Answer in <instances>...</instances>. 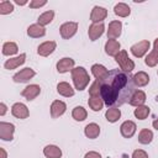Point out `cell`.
Here are the masks:
<instances>
[{"label": "cell", "instance_id": "7402d4cb", "mask_svg": "<svg viewBox=\"0 0 158 158\" xmlns=\"http://www.w3.org/2000/svg\"><path fill=\"white\" fill-rule=\"evenodd\" d=\"M57 93L64 98H72L74 95V89L69 83L60 81L57 84Z\"/></svg>", "mask_w": 158, "mask_h": 158}, {"label": "cell", "instance_id": "ba28073f", "mask_svg": "<svg viewBox=\"0 0 158 158\" xmlns=\"http://www.w3.org/2000/svg\"><path fill=\"white\" fill-rule=\"evenodd\" d=\"M35 75H36V72H35L32 68L27 67V68L21 69L20 72L15 73V74L12 75V80H14L15 83H26V81H28L30 79H32Z\"/></svg>", "mask_w": 158, "mask_h": 158}, {"label": "cell", "instance_id": "74e56055", "mask_svg": "<svg viewBox=\"0 0 158 158\" xmlns=\"http://www.w3.org/2000/svg\"><path fill=\"white\" fill-rule=\"evenodd\" d=\"M131 158H149V157H148L146 151H143V149H135L132 156H131Z\"/></svg>", "mask_w": 158, "mask_h": 158}, {"label": "cell", "instance_id": "60d3db41", "mask_svg": "<svg viewBox=\"0 0 158 158\" xmlns=\"http://www.w3.org/2000/svg\"><path fill=\"white\" fill-rule=\"evenodd\" d=\"M0 158H7V152L2 147H0Z\"/></svg>", "mask_w": 158, "mask_h": 158}, {"label": "cell", "instance_id": "5bb4252c", "mask_svg": "<svg viewBox=\"0 0 158 158\" xmlns=\"http://www.w3.org/2000/svg\"><path fill=\"white\" fill-rule=\"evenodd\" d=\"M74 65H75V60H74L73 58H70V57H64V58H62V59H59V60L57 62L56 68H57V72H58V73L63 74V73H67V72H69V70L72 72L73 68H74Z\"/></svg>", "mask_w": 158, "mask_h": 158}, {"label": "cell", "instance_id": "7bdbcfd3", "mask_svg": "<svg viewBox=\"0 0 158 158\" xmlns=\"http://www.w3.org/2000/svg\"><path fill=\"white\" fill-rule=\"evenodd\" d=\"M152 51H154V52L158 54V38L154 40V42H153V49H152Z\"/></svg>", "mask_w": 158, "mask_h": 158}, {"label": "cell", "instance_id": "ee69618b", "mask_svg": "<svg viewBox=\"0 0 158 158\" xmlns=\"http://www.w3.org/2000/svg\"><path fill=\"white\" fill-rule=\"evenodd\" d=\"M152 126H153V128H156L157 131H158V116L154 118V121L152 122Z\"/></svg>", "mask_w": 158, "mask_h": 158}, {"label": "cell", "instance_id": "6da1fadb", "mask_svg": "<svg viewBox=\"0 0 158 158\" xmlns=\"http://www.w3.org/2000/svg\"><path fill=\"white\" fill-rule=\"evenodd\" d=\"M132 78L133 75L121 69L110 70L107 79L101 81L100 90V96L107 107H117L130 101L136 90Z\"/></svg>", "mask_w": 158, "mask_h": 158}, {"label": "cell", "instance_id": "9c48e42d", "mask_svg": "<svg viewBox=\"0 0 158 158\" xmlns=\"http://www.w3.org/2000/svg\"><path fill=\"white\" fill-rule=\"evenodd\" d=\"M11 114L16 118L25 120V118H27L30 116V110H28V107L23 102H15L11 106Z\"/></svg>", "mask_w": 158, "mask_h": 158}, {"label": "cell", "instance_id": "1f68e13d", "mask_svg": "<svg viewBox=\"0 0 158 158\" xmlns=\"http://www.w3.org/2000/svg\"><path fill=\"white\" fill-rule=\"evenodd\" d=\"M151 114V110L147 105H141V106H137L133 111V115L138 120H146L148 117V115Z\"/></svg>", "mask_w": 158, "mask_h": 158}, {"label": "cell", "instance_id": "ffe728a7", "mask_svg": "<svg viewBox=\"0 0 158 158\" xmlns=\"http://www.w3.org/2000/svg\"><path fill=\"white\" fill-rule=\"evenodd\" d=\"M147 100V96H146V93L143 90H135V93L131 95L130 98V101L128 104L132 105V106H141V105H144Z\"/></svg>", "mask_w": 158, "mask_h": 158}, {"label": "cell", "instance_id": "7c38bea8", "mask_svg": "<svg viewBox=\"0 0 158 158\" xmlns=\"http://www.w3.org/2000/svg\"><path fill=\"white\" fill-rule=\"evenodd\" d=\"M136 131H137V125L133 121H131V120L123 121L121 123V126H120V132H121L122 137H125V138L133 137L135 133H136Z\"/></svg>", "mask_w": 158, "mask_h": 158}, {"label": "cell", "instance_id": "d590c367", "mask_svg": "<svg viewBox=\"0 0 158 158\" xmlns=\"http://www.w3.org/2000/svg\"><path fill=\"white\" fill-rule=\"evenodd\" d=\"M100 90H101V81L95 80L89 88V95L90 96H100Z\"/></svg>", "mask_w": 158, "mask_h": 158}, {"label": "cell", "instance_id": "52a82bcc", "mask_svg": "<svg viewBox=\"0 0 158 158\" xmlns=\"http://www.w3.org/2000/svg\"><path fill=\"white\" fill-rule=\"evenodd\" d=\"M106 33H107V40H116L121 36L122 33V22L120 20H114L109 23L107 26V30H106Z\"/></svg>", "mask_w": 158, "mask_h": 158}, {"label": "cell", "instance_id": "ab89813d", "mask_svg": "<svg viewBox=\"0 0 158 158\" xmlns=\"http://www.w3.org/2000/svg\"><path fill=\"white\" fill-rule=\"evenodd\" d=\"M7 111V106L5 105V102H0V116H4Z\"/></svg>", "mask_w": 158, "mask_h": 158}, {"label": "cell", "instance_id": "f6af8a7d", "mask_svg": "<svg viewBox=\"0 0 158 158\" xmlns=\"http://www.w3.org/2000/svg\"><path fill=\"white\" fill-rule=\"evenodd\" d=\"M157 74H158V70H157Z\"/></svg>", "mask_w": 158, "mask_h": 158}, {"label": "cell", "instance_id": "83f0119b", "mask_svg": "<svg viewBox=\"0 0 158 158\" xmlns=\"http://www.w3.org/2000/svg\"><path fill=\"white\" fill-rule=\"evenodd\" d=\"M88 105H89V107H90L93 111L98 112V111L102 110V107H104L105 104H104L101 96H90L89 100H88Z\"/></svg>", "mask_w": 158, "mask_h": 158}, {"label": "cell", "instance_id": "f35d334b", "mask_svg": "<svg viewBox=\"0 0 158 158\" xmlns=\"http://www.w3.org/2000/svg\"><path fill=\"white\" fill-rule=\"evenodd\" d=\"M84 158H102V157H101V154H100L99 152H96V151H89V152L85 153Z\"/></svg>", "mask_w": 158, "mask_h": 158}, {"label": "cell", "instance_id": "277c9868", "mask_svg": "<svg viewBox=\"0 0 158 158\" xmlns=\"http://www.w3.org/2000/svg\"><path fill=\"white\" fill-rule=\"evenodd\" d=\"M149 47H151V42L148 40H142V41L132 44L131 48H130V52L133 54V57L142 58V57H144L148 53Z\"/></svg>", "mask_w": 158, "mask_h": 158}, {"label": "cell", "instance_id": "b9f144b4", "mask_svg": "<svg viewBox=\"0 0 158 158\" xmlns=\"http://www.w3.org/2000/svg\"><path fill=\"white\" fill-rule=\"evenodd\" d=\"M14 2H15V4H17V5H20V6H23V5L28 4V1H27V0H14Z\"/></svg>", "mask_w": 158, "mask_h": 158}, {"label": "cell", "instance_id": "3957f363", "mask_svg": "<svg viewBox=\"0 0 158 158\" xmlns=\"http://www.w3.org/2000/svg\"><path fill=\"white\" fill-rule=\"evenodd\" d=\"M115 60L118 64L120 69L126 73H131L135 69V62L128 57V53L125 49H121L118 52V54L115 57Z\"/></svg>", "mask_w": 158, "mask_h": 158}, {"label": "cell", "instance_id": "9a60e30c", "mask_svg": "<svg viewBox=\"0 0 158 158\" xmlns=\"http://www.w3.org/2000/svg\"><path fill=\"white\" fill-rule=\"evenodd\" d=\"M107 17V10L102 6H94L91 12H90V21L93 23H98V22H102Z\"/></svg>", "mask_w": 158, "mask_h": 158}, {"label": "cell", "instance_id": "cb8c5ba5", "mask_svg": "<svg viewBox=\"0 0 158 158\" xmlns=\"http://www.w3.org/2000/svg\"><path fill=\"white\" fill-rule=\"evenodd\" d=\"M43 156L46 158H62V149L56 144H48L43 148Z\"/></svg>", "mask_w": 158, "mask_h": 158}, {"label": "cell", "instance_id": "4316f807", "mask_svg": "<svg viewBox=\"0 0 158 158\" xmlns=\"http://www.w3.org/2000/svg\"><path fill=\"white\" fill-rule=\"evenodd\" d=\"M53 19H54V11H53V10H47V11L42 12V14L38 16L37 23L44 27V26L49 25V23L53 21Z\"/></svg>", "mask_w": 158, "mask_h": 158}, {"label": "cell", "instance_id": "5b68a950", "mask_svg": "<svg viewBox=\"0 0 158 158\" xmlns=\"http://www.w3.org/2000/svg\"><path fill=\"white\" fill-rule=\"evenodd\" d=\"M78 22L75 21H68V22H64L63 25H60L59 27V33H60V37L63 40H69L72 38L77 31H78Z\"/></svg>", "mask_w": 158, "mask_h": 158}, {"label": "cell", "instance_id": "30bf717a", "mask_svg": "<svg viewBox=\"0 0 158 158\" xmlns=\"http://www.w3.org/2000/svg\"><path fill=\"white\" fill-rule=\"evenodd\" d=\"M105 31V25L104 22H98V23H91L88 28V36L90 41H96L98 38H100L102 36Z\"/></svg>", "mask_w": 158, "mask_h": 158}, {"label": "cell", "instance_id": "e0dca14e", "mask_svg": "<svg viewBox=\"0 0 158 158\" xmlns=\"http://www.w3.org/2000/svg\"><path fill=\"white\" fill-rule=\"evenodd\" d=\"M40 94H41V86L37 85V84H30V85H27V86L21 91V95H22L26 100H28V101L35 100Z\"/></svg>", "mask_w": 158, "mask_h": 158}, {"label": "cell", "instance_id": "8992f818", "mask_svg": "<svg viewBox=\"0 0 158 158\" xmlns=\"http://www.w3.org/2000/svg\"><path fill=\"white\" fill-rule=\"evenodd\" d=\"M14 133H15V125L11 122H0V139L5 142H10L14 139Z\"/></svg>", "mask_w": 158, "mask_h": 158}, {"label": "cell", "instance_id": "ac0fdd59", "mask_svg": "<svg viewBox=\"0 0 158 158\" xmlns=\"http://www.w3.org/2000/svg\"><path fill=\"white\" fill-rule=\"evenodd\" d=\"M25 60H26V54H25V53H21V54H19V56H16V57H12V58L5 60L4 68L7 69V70L16 69V68H19L20 65H22V64L25 63Z\"/></svg>", "mask_w": 158, "mask_h": 158}, {"label": "cell", "instance_id": "44dd1931", "mask_svg": "<svg viewBox=\"0 0 158 158\" xmlns=\"http://www.w3.org/2000/svg\"><path fill=\"white\" fill-rule=\"evenodd\" d=\"M27 35L31 38H40L46 35V28L38 23H32L27 27Z\"/></svg>", "mask_w": 158, "mask_h": 158}, {"label": "cell", "instance_id": "d4e9b609", "mask_svg": "<svg viewBox=\"0 0 158 158\" xmlns=\"http://www.w3.org/2000/svg\"><path fill=\"white\" fill-rule=\"evenodd\" d=\"M132 79H133L135 86H138V88L146 86V85H148V83H149V75H148L146 72H143V70L137 72V73L133 75Z\"/></svg>", "mask_w": 158, "mask_h": 158}, {"label": "cell", "instance_id": "d6986e66", "mask_svg": "<svg viewBox=\"0 0 158 158\" xmlns=\"http://www.w3.org/2000/svg\"><path fill=\"white\" fill-rule=\"evenodd\" d=\"M121 51V44L117 40H107L105 43V53L111 57H116Z\"/></svg>", "mask_w": 158, "mask_h": 158}, {"label": "cell", "instance_id": "f546056e", "mask_svg": "<svg viewBox=\"0 0 158 158\" xmlns=\"http://www.w3.org/2000/svg\"><path fill=\"white\" fill-rule=\"evenodd\" d=\"M153 141V132L148 128H142L138 133V142L141 144H149Z\"/></svg>", "mask_w": 158, "mask_h": 158}, {"label": "cell", "instance_id": "8d00e7d4", "mask_svg": "<svg viewBox=\"0 0 158 158\" xmlns=\"http://www.w3.org/2000/svg\"><path fill=\"white\" fill-rule=\"evenodd\" d=\"M47 4V0H31L30 1V9H40Z\"/></svg>", "mask_w": 158, "mask_h": 158}, {"label": "cell", "instance_id": "4fadbf2b", "mask_svg": "<svg viewBox=\"0 0 158 158\" xmlns=\"http://www.w3.org/2000/svg\"><path fill=\"white\" fill-rule=\"evenodd\" d=\"M56 48H57L56 41H46L37 47V54L41 57H48L56 51Z\"/></svg>", "mask_w": 158, "mask_h": 158}, {"label": "cell", "instance_id": "484cf974", "mask_svg": "<svg viewBox=\"0 0 158 158\" xmlns=\"http://www.w3.org/2000/svg\"><path fill=\"white\" fill-rule=\"evenodd\" d=\"M114 12L118 17H127L131 14V7L126 2H117L114 6Z\"/></svg>", "mask_w": 158, "mask_h": 158}, {"label": "cell", "instance_id": "603a6c76", "mask_svg": "<svg viewBox=\"0 0 158 158\" xmlns=\"http://www.w3.org/2000/svg\"><path fill=\"white\" fill-rule=\"evenodd\" d=\"M84 135L90 138V139H95L99 137L100 135V126L95 122H90L84 127Z\"/></svg>", "mask_w": 158, "mask_h": 158}, {"label": "cell", "instance_id": "e575fe53", "mask_svg": "<svg viewBox=\"0 0 158 158\" xmlns=\"http://www.w3.org/2000/svg\"><path fill=\"white\" fill-rule=\"evenodd\" d=\"M144 63H146V65H148V67H151V68L156 67V65L158 64V54H157L154 51H151V52L146 56Z\"/></svg>", "mask_w": 158, "mask_h": 158}, {"label": "cell", "instance_id": "4dcf8cb0", "mask_svg": "<svg viewBox=\"0 0 158 158\" xmlns=\"http://www.w3.org/2000/svg\"><path fill=\"white\" fill-rule=\"evenodd\" d=\"M2 54L4 56H7V57H11L14 54H16L19 52V46L15 43V42H5L2 44V49H1Z\"/></svg>", "mask_w": 158, "mask_h": 158}, {"label": "cell", "instance_id": "d6a6232c", "mask_svg": "<svg viewBox=\"0 0 158 158\" xmlns=\"http://www.w3.org/2000/svg\"><path fill=\"white\" fill-rule=\"evenodd\" d=\"M72 117L75 120V121H84L86 117H88V111L83 107V106H75L72 111Z\"/></svg>", "mask_w": 158, "mask_h": 158}, {"label": "cell", "instance_id": "8fae6325", "mask_svg": "<svg viewBox=\"0 0 158 158\" xmlns=\"http://www.w3.org/2000/svg\"><path fill=\"white\" fill-rule=\"evenodd\" d=\"M49 111H51V117L52 118H58L67 111V104L62 100H54L51 104Z\"/></svg>", "mask_w": 158, "mask_h": 158}, {"label": "cell", "instance_id": "836d02e7", "mask_svg": "<svg viewBox=\"0 0 158 158\" xmlns=\"http://www.w3.org/2000/svg\"><path fill=\"white\" fill-rule=\"evenodd\" d=\"M14 11V4L9 0L0 1V15H9Z\"/></svg>", "mask_w": 158, "mask_h": 158}, {"label": "cell", "instance_id": "7a4b0ae2", "mask_svg": "<svg viewBox=\"0 0 158 158\" xmlns=\"http://www.w3.org/2000/svg\"><path fill=\"white\" fill-rule=\"evenodd\" d=\"M70 73H72V80L74 84V89L79 91L84 90L90 81V77L86 69L84 67H74Z\"/></svg>", "mask_w": 158, "mask_h": 158}, {"label": "cell", "instance_id": "f1b7e54d", "mask_svg": "<svg viewBox=\"0 0 158 158\" xmlns=\"http://www.w3.org/2000/svg\"><path fill=\"white\" fill-rule=\"evenodd\" d=\"M120 117H121V110L118 107H109L105 112V118L111 123L118 121Z\"/></svg>", "mask_w": 158, "mask_h": 158}, {"label": "cell", "instance_id": "2e32d148", "mask_svg": "<svg viewBox=\"0 0 158 158\" xmlns=\"http://www.w3.org/2000/svg\"><path fill=\"white\" fill-rule=\"evenodd\" d=\"M109 73H110V72H109V70L106 69V67L102 65V64L96 63V64H93V65H91V74L94 75L95 80H99V81L106 80L107 77H109Z\"/></svg>", "mask_w": 158, "mask_h": 158}]
</instances>
